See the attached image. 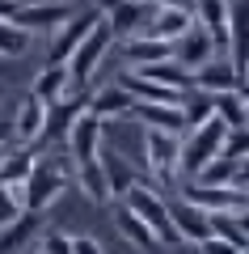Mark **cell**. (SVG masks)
I'll return each mask as SVG.
<instances>
[{
  "mask_svg": "<svg viewBox=\"0 0 249 254\" xmlns=\"http://www.w3.org/2000/svg\"><path fill=\"white\" fill-rule=\"evenodd\" d=\"M224 136H228V123H224V119H215V115L207 119V123L190 127L186 140H182V153H178V174L195 178V174L224 148Z\"/></svg>",
  "mask_w": 249,
  "mask_h": 254,
  "instance_id": "6da1fadb",
  "label": "cell"
},
{
  "mask_svg": "<svg viewBox=\"0 0 249 254\" xmlns=\"http://www.w3.org/2000/svg\"><path fill=\"white\" fill-rule=\"evenodd\" d=\"M13 190H17V203L26 212H47L63 190H68V174H63L55 161H34L30 178L21 182V187H13Z\"/></svg>",
  "mask_w": 249,
  "mask_h": 254,
  "instance_id": "7a4b0ae2",
  "label": "cell"
},
{
  "mask_svg": "<svg viewBox=\"0 0 249 254\" xmlns=\"http://www.w3.org/2000/svg\"><path fill=\"white\" fill-rule=\"evenodd\" d=\"M123 203H127V208H131L135 216H140L144 225L152 229V233H156V242H160V246H178V242H182V237H178V229H173V220H169V203L160 199V195H156L152 187L135 182V187L123 195Z\"/></svg>",
  "mask_w": 249,
  "mask_h": 254,
  "instance_id": "3957f363",
  "label": "cell"
},
{
  "mask_svg": "<svg viewBox=\"0 0 249 254\" xmlns=\"http://www.w3.org/2000/svg\"><path fill=\"white\" fill-rule=\"evenodd\" d=\"M114 43H118V38H114V30H110V21H106V17H98V26H93L89 34L80 38V47L68 55V60H63V64H68L72 85H80V89H85V81L93 76V68L101 64V55H106Z\"/></svg>",
  "mask_w": 249,
  "mask_h": 254,
  "instance_id": "277c9868",
  "label": "cell"
},
{
  "mask_svg": "<svg viewBox=\"0 0 249 254\" xmlns=\"http://www.w3.org/2000/svg\"><path fill=\"white\" fill-rule=\"evenodd\" d=\"M144 153H148V170H152V178H156V182H173V178H178V153H182L178 131L148 127V136H144Z\"/></svg>",
  "mask_w": 249,
  "mask_h": 254,
  "instance_id": "5b68a950",
  "label": "cell"
},
{
  "mask_svg": "<svg viewBox=\"0 0 249 254\" xmlns=\"http://www.w3.org/2000/svg\"><path fill=\"white\" fill-rule=\"evenodd\" d=\"M85 110H89L85 89H72V93H63V98L47 102V119H43V136H38V140H47V144H59V140L68 136V127L76 123V115H85Z\"/></svg>",
  "mask_w": 249,
  "mask_h": 254,
  "instance_id": "8992f818",
  "label": "cell"
},
{
  "mask_svg": "<svg viewBox=\"0 0 249 254\" xmlns=\"http://www.w3.org/2000/svg\"><path fill=\"white\" fill-rule=\"evenodd\" d=\"M228 64L237 68V81L249 76V0H228Z\"/></svg>",
  "mask_w": 249,
  "mask_h": 254,
  "instance_id": "52a82bcc",
  "label": "cell"
},
{
  "mask_svg": "<svg viewBox=\"0 0 249 254\" xmlns=\"http://www.w3.org/2000/svg\"><path fill=\"white\" fill-rule=\"evenodd\" d=\"M106 4V21L114 30V38H135L144 34V26L152 21L156 4L152 0H101Z\"/></svg>",
  "mask_w": 249,
  "mask_h": 254,
  "instance_id": "ba28073f",
  "label": "cell"
},
{
  "mask_svg": "<svg viewBox=\"0 0 249 254\" xmlns=\"http://www.w3.org/2000/svg\"><path fill=\"white\" fill-rule=\"evenodd\" d=\"M182 199L199 203L203 212H237L241 203H249L241 187H211V182H199V178H190L182 187Z\"/></svg>",
  "mask_w": 249,
  "mask_h": 254,
  "instance_id": "9c48e42d",
  "label": "cell"
},
{
  "mask_svg": "<svg viewBox=\"0 0 249 254\" xmlns=\"http://www.w3.org/2000/svg\"><path fill=\"white\" fill-rule=\"evenodd\" d=\"M98 17H101V13L80 9V13H72L68 21H59V26L51 30V34H55V38H51V64H63V60H68V55L80 47V38H85L93 26H98Z\"/></svg>",
  "mask_w": 249,
  "mask_h": 254,
  "instance_id": "30bf717a",
  "label": "cell"
},
{
  "mask_svg": "<svg viewBox=\"0 0 249 254\" xmlns=\"http://www.w3.org/2000/svg\"><path fill=\"white\" fill-rule=\"evenodd\" d=\"M101 119L98 115H89V110H85V115H76V123L68 127V136H63V144H68V153H72V161H93V157H98V148H101Z\"/></svg>",
  "mask_w": 249,
  "mask_h": 254,
  "instance_id": "8fae6325",
  "label": "cell"
},
{
  "mask_svg": "<svg viewBox=\"0 0 249 254\" xmlns=\"http://www.w3.org/2000/svg\"><path fill=\"white\" fill-rule=\"evenodd\" d=\"M72 4L68 0H43V4H17V13H13L9 21H17L21 30H55L59 21L72 17Z\"/></svg>",
  "mask_w": 249,
  "mask_h": 254,
  "instance_id": "7c38bea8",
  "label": "cell"
},
{
  "mask_svg": "<svg viewBox=\"0 0 249 254\" xmlns=\"http://www.w3.org/2000/svg\"><path fill=\"white\" fill-rule=\"evenodd\" d=\"M169 203V220H173V229H178V237L182 242H203L207 233H211V225H207V212L199 208V203H190V199H165Z\"/></svg>",
  "mask_w": 249,
  "mask_h": 254,
  "instance_id": "4fadbf2b",
  "label": "cell"
},
{
  "mask_svg": "<svg viewBox=\"0 0 249 254\" xmlns=\"http://www.w3.org/2000/svg\"><path fill=\"white\" fill-rule=\"evenodd\" d=\"M211 55H215V38L207 34L199 21H195V26H190L182 38H173V60H178L182 68H190V72H195L199 64H207Z\"/></svg>",
  "mask_w": 249,
  "mask_h": 254,
  "instance_id": "5bb4252c",
  "label": "cell"
},
{
  "mask_svg": "<svg viewBox=\"0 0 249 254\" xmlns=\"http://www.w3.org/2000/svg\"><path fill=\"white\" fill-rule=\"evenodd\" d=\"M190 26H195V13L190 9H182V4H156V13H152V21L144 26V34L160 38V43H173V38H182Z\"/></svg>",
  "mask_w": 249,
  "mask_h": 254,
  "instance_id": "9a60e30c",
  "label": "cell"
},
{
  "mask_svg": "<svg viewBox=\"0 0 249 254\" xmlns=\"http://www.w3.org/2000/svg\"><path fill=\"white\" fill-rule=\"evenodd\" d=\"M131 106H135V98L118 81L114 85H101V89L89 98V115H98L101 123H110V119H127V115H131Z\"/></svg>",
  "mask_w": 249,
  "mask_h": 254,
  "instance_id": "2e32d148",
  "label": "cell"
},
{
  "mask_svg": "<svg viewBox=\"0 0 249 254\" xmlns=\"http://www.w3.org/2000/svg\"><path fill=\"white\" fill-rule=\"evenodd\" d=\"M43 119H47V102L34 98V93H26V98L17 102V115H13V136H17L21 144H34V140L43 136Z\"/></svg>",
  "mask_w": 249,
  "mask_h": 254,
  "instance_id": "e0dca14e",
  "label": "cell"
},
{
  "mask_svg": "<svg viewBox=\"0 0 249 254\" xmlns=\"http://www.w3.org/2000/svg\"><path fill=\"white\" fill-rule=\"evenodd\" d=\"M190 81H195V89H207V93H220V89H241V81H237V68H232L228 60H207V64H199L195 72H190Z\"/></svg>",
  "mask_w": 249,
  "mask_h": 254,
  "instance_id": "ac0fdd59",
  "label": "cell"
},
{
  "mask_svg": "<svg viewBox=\"0 0 249 254\" xmlns=\"http://www.w3.org/2000/svg\"><path fill=\"white\" fill-rule=\"evenodd\" d=\"M38 225H43V212H26L21 208L9 225H0V254H17L21 246L38 233Z\"/></svg>",
  "mask_w": 249,
  "mask_h": 254,
  "instance_id": "d6986e66",
  "label": "cell"
},
{
  "mask_svg": "<svg viewBox=\"0 0 249 254\" xmlns=\"http://www.w3.org/2000/svg\"><path fill=\"white\" fill-rule=\"evenodd\" d=\"M98 161H101V170H106V182H110V199H123L127 190L140 182V174L127 165V157H118L114 148H98Z\"/></svg>",
  "mask_w": 249,
  "mask_h": 254,
  "instance_id": "ffe728a7",
  "label": "cell"
},
{
  "mask_svg": "<svg viewBox=\"0 0 249 254\" xmlns=\"http://www.w3.org/2000/svg\"><path fill=\"white\" fill-rule=\"evenodd\" d=\"M123 51H127V68H144V64L169 60L173 43H160V38H152V34H135V38H123Z\"/></svg>",
  "mask_w": 249,
  "mask_h": 254,
  "instance_id": "44dd1931",
  "label": "cell"
},
{
  "mask_svg": "<svg viewBox=\"0 0 249 254\" xmlns=\"http://www.w3.org/2000/svg\"><path fill=\"white\" fill-rule=\"evenodd\" d=\"M195 21L215 38V47L228 43V0H195Z\"/></svg>",
  "mask_w": 249,
  "mask_h": 254,
  "instance_id": "7402d4cb",
  "label": "cell"
},
{
  "mask_svg": "<svg viewBox=\"0 0 249 254\" xmlns=\"http://www.w3.org/2000/svg\"><path fill=\"white\" fill-rule=\"evenodd\" d=\"M131 115H135V119H144L148 127H160V131H186L182 106H165V102H135Z\"/></svg>",
  "mask_w": 249,
  "mask_h": 254,
  "instance_id": "603a6c76",
  "label": "cell"
},
{
  "mask_svg": "<svg viewBox=\"0 0 249 254\" xmlns=\"http://www.w3.org/2000/svg\"><path fill=\"white\" fill-rule=\"evenodd\" d=\"M72 89H80V85H72V76H68V64H47L43 72L34 76V98H43V102H55V98H63V93H72Z\"/></svg>",
  "mask_w": 249,
  "mask_h": 254,
  "instance_id": "cb8c5ba5",
  "label": "cell"
},
{
  "mask_svg": "<svg viewBox=\"0 0 249 254\" xmlns=\"http://www.w3.org/2000/svg\"><path fill=\"white\" fill-rule=\"evenodd\" d=\"M114 225H118V233H123L127 242L135 246V250H144V254H148V250H156V246H160V242H156V233H152V229L144 225V220L135 216V212L127 208V203H118V208H114Z\"/></svg>",
  "mask_w": 249,
  "mask_h": 254,
  "instance_id": "d4e9b609",
  "label": "cell"
},
{
  "mask_svg": "<svg viewBox=\"0 0 249 254\" xmlns=\"http://www.w3.org/2000/svg\"><path fill=\"white\" fill-rule=\"evenodd\" d=\"M131 72H140V76H148V81H156V85H169V89H190V68H182L178 60H156V64H144V68H131Z\"/></svg>",
  "mask_w": 249,
  "mask_h": 254,
  "instance_id": "484cf974",
  "label": "cell"
},
{
  "mask_svg": "<svg viewBox=\"0 0 249 254\" xmlns=\"http://www.w3.org/2000/svg\"><path fill=\"white\" fill-rule=\"evenodd\" d=\"M76 182H80V190H85L93 203H110V182H106V170H101L98 157L76 165Z\"/></svg>",
  "mask_w": 249,
  "mask_h": 254,
  "instance_id": "4316f807",
  "label": "cell"
},
{
  "mask_svg": "<svg viewBox=\"0 0 249 254\" xmlns=\"http://www.w3.org/2000/svg\"><path fill=\"white\" fill-rule=\"evenodd\" d=\"M182 119H186V131L190 127H199V123H207V119L215 115L211 110V93L207 89H195V85H190V89H182Z\"/></svg>",
  "mask_w": 249,
  "mask_h": 254,
  "instance_id": "83f0119b",
  "label": "cell"
},
{
  "mask_svg": "<svg viewBox=\"0 0 249 254\" xmlns=\"http://www.w3.org/2000/svg\"><path fill=\"white\" fill-rule=\"evenodd\" d=\"M211 110H215V119H224L228 127H245V93L241 89L211 93Z\"/></svg>",
  "mask_w": 249,
  "mask_h": 254,
  "instance_id": "f1b7e54d",
  "label": "cell"
},
{
  "mask_svg": "<svg viewBox=\"0 0 249 254\" xmlns=\"http://www.w3.org/2000/svg\"><path fill=\"white\" fill-rule=\"evenodd\" d=\"M237 157H228V153H215L211 161L203 165V170L195 174L199 182H211V187H237Z\"/></svg>",
  "mask_w": 249,
  "mask_h": 254,
  "instance_id": "f546056e",
  "label": "cell"
},
{
  "mask_svg": "<svg viewBox=\"0 0 249 254\" xmlns=\"http://www.w3.org/2000/svg\"><path fill=\"white\" fill-rule=\"evenodd\" d=\"M30 51V30H21L17 21L0 17V60H17Z\"/></svg>",
  "mask_w": 249,
  "mask_h": 254,
  "instance_id": "4dcf8cb0",
  "label": "cell"
},
{
  "mask_svg": "<svg viewBox=\"0 0 249 254\" xmlns=\"http://www.w3.org/2000/svg\"><path fill=\"white\" fill-rule=\"evenodd\" d=\"M207 225H211V233H215V237H224V242H232L237 250H245V246H249L245 229L237 225V212H207Z\"/></svg>",
  "mask_w": 249,
  "mask_h": 254,
  "instance_id": "1f68e13d",
  "label": "cell"
},
{
  "mask_svg": "<svg viewBox=\"0 0 249 254\" xmlns=\"http://www.w3.org/2000/svg\"><path fill=\"white\" fill-rule=\"evenodd\" d=\"M220 153H228V157H245L249 153V127H228V136H224V148Z\"/></svg>",
  "mask_w": 249,
  "mask_h": 254,
  "instance_id": "d6a6232c",
  "label": "cell"
},
{
  "mask_svg": "<svg viewBox=\"0 0 249 254\" xmlns=\"http://www.w3.org/2000/svg\"><path fill=\"white\" fill-rule=\"evenodd\" d=\"M17 212H21V203H17V190L0 182V225H9V220L17 216Z\"/></svg>",
  "mask_w": 249,
  "mask_h": 254,
  "instance_id": "836d02e7",
  "label": "cell"
},
{
  "mask_svg": "<svg viewBox=\"0 0 249 254\" xmlns=\"http://www.w3.org/2000/svg\"><path fill=\"white\" fill-rule=\"evenodd\" d=\"M43 254H72V237H63V233H43Z\"/></svg>",
  "mask_w": 249,
  "mask_h": 254,
  "instance_id": "e575fe53",
  "label": "cell"
},
{
  "mask_svg": "<svg viewBox=\"0 0 249 254\" xmlns=\"http://www.w3.org/2000/svg\"><path fill=\"white\" fill-rule=\"evenodd\" d=\"M199 254H237V246L224 242V237H215V233H207L203 242H199Z\"/></svg>",
  "mask_w": 249,
  "mask_h": 254,
  "instance_id": "d590c367",
  "label": "cell"
},
{
  "mask_svg": "<svg viewBox=\"0 0 249 254\" xmlns=\"http://www.w3.org/2000/svg\"><path fill=\"white\" fill-rule=\"evenodd\" d=\"M72 254H106L98 237H72Z\"/></svg>",
  "mask_w": 249,
  "mask_h": 254,
  "instance_id": "8d00e7d4",
  "label": "cell"
},
{
  "mask_svg": "<svg viewBox=\"0 0 249 254\" xmlns=\"http://www.w3.org/2000/svg\"><path fill=\"white\" fill-rule=\"evenodd\" d=\"M237 187H241V190H249V153L241 157V165H237Z\"/></svg>",
  "mask_w": 249,
  "mask_h": 254,
  "instance_id": "74e56055",
  "label": "cell"
},
{
  "mask_svg": "<svg viewBox=\"0 0 249 254\" xmlns=\"http://www.w3.org/2000/svg\"><path fill=\"white\" fill-rule=\"evenodd\" d=\"M237 225L245 229V237H249V203H241V208H237Z\"/></svg>",
  "mask_w": 249,
  "mask_h": 254,
  "instance_id": "f35d334b",
  "label": "cell"
},
{
  "mask_svg": "<svg viewBox=\"0 0 249 254\" xmlns=\"http://www.w3.org/2000/svg\"><path fill=\"white\" fill-rule=\"evenodd\" d=\"M13 13H17V0H0V17L9 21V17H13Z\"/></svg>",
  "mask_w": 249,
  "mask_h": 254,
  "instance_id": "ab89813d",
  "label": "cell"
},
{
  "mask_svg": "<svg viewBox=\"0 0 249 254\" xmlns=\"http://www.w3.org/2000/svg\"><path fill=\"white\" fill-rule=\"evenodd\" d=\"M152 4H182V9H190V0H152Z\"/></svg>",
  "mask_w": 249,
  "mask_h": 254,
  "instance_id": "60d3db41",
  "label": "cell"
},
{
  "mask_svg": "<svg viewBox=\"0 0 249 254\" xmlns=\"http://www.w3.org/2000/svg\"><path fill=\"white\" fill-rule=\"evenodd\" d=\"M241 93H245V127H249V81H245V89H241Z\"/></svg>",
  "mask_w": 249,
  "mask_h": 254,
  "instance_id": "b9f144b4",
  "label": "cell"
},
{
  "mask_svg": "<svg viewBox=\"0 0 249 254\" xmlns=\"http://www.w3.org/2000/svg\"><path fill=\"white\" fill-rule=\"evenodd\" d=\"M0 144H4V123H0Z\"/></svg>",
  "mask_w": 249,
  "mask_h": 254,
  "instance_id": "7bdbcfd3",
  "label": "cell"
},
{
  "mask_svg": "<svg viewBox=\"0 0 249 254\" xmlns=\"http://www.w3.org/2000/svg\"><path fill=\"white\" fill-rule=\"evenodd\" d=\"M237 254H249V246H245V250H237Z\"/></svg>",
  "mask_w": 249,
  "mask_h": 254,
  "instance_id": "ee69618b",
  "label": "cell"
},
{
  "mask_svg": "<svg viewBox=\"0 0 249 254\" xmlns=\"http://www.w3.org/2000/svg\"><path fill=\"white\" fill-rule=\"evenodd\" d=\"M245 199H249V190H245Z\"/></svg>",
  "mask_w": 249,
  "mask_h": 254,
  "instance_id": "f6af8a7d",
  "label": "cell"
}]
</instances>
